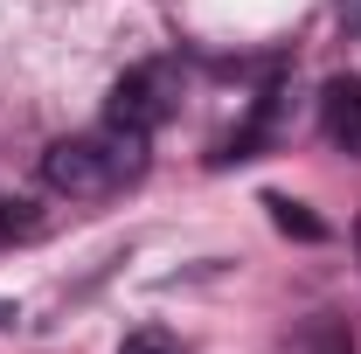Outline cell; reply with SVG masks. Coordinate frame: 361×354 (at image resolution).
<instances>
[{"instance_id": "5b68a950", "label": "cell", "mask_w": 361, "mask_h": 354, "mask_svg": "<svg viewBox=\"0 0 361 354\" xmlns=\"http://www.w3.org/2000/svg\"><path fill=\"white\" fill-rule=\"evenodd\" d=\"M264 209H271V216H278V229H292V236H306V243H319V236H326V229H319V222L306 216L299 202H285V195H271Z\"/></svg>"}, {"instance_id": "7a4b0ae2", "label": "cell", "mask_w": 361, "mask_h": 354, "mask_svg": "<svg viewBox=\"0 0 361 354\" xmlns=\"http://www.w3.org/2000/svg\"><path fill=\"white\" fill-rule=\"evenodd\" d=\"M180 104V70L167 56H153V63H133L118 84H111V104H104V126H126V133H160L167 118H174Z\"/></svg>"}, {"instance_id": "9c48e42d", "label": "cell", "mask_w": 361, "mask_h": 354, "mask_svg": "<svg viewBox=\"0 0 361 354\" xmlns=\"http://www.w3.org/2000/svg\"><path fill=\"white\" fill-rule=\"evenodd\" d=\"M0 319H14V306H7V299H0Z\"/></svg>"}, {"instance_id": "277c9868", "label": "cell", "mask_w": 361, "mask_h": 354, "mask_svg": "<svg viewBox=\"0 0 361 354\" xmlns=\"http://www.w3.org/2000/svg\"><path fill=\"white\" fill-rule=\"evenodd\" d=\"M285 354H355V334H348L334 312H313V319L285 341Z\"/></svg>"}, {"instance_id": "8992f818", "label": "cell", "mask_w": 361, "mask_h": 354, "mask_svg": "<svg viewBox=\"0 0 361 354\" xmlns=\"http://www.w3.org/2000/svg\"><path fill=\"white\" fill-rule=\"evenodd\" d=\"M118 354H188V348H180L167 326H139V334H126V348H118Z\"/></svg>"}, {"instance_id": "52a82bcc", "label": "cell", "mask_w": 361, "mask_h": 354, "mask_svg": "<svg viewBox=\"0 0 361 354\" xmlns=\"http://www.w3.org/2000/svg\"><path fill=\"white\" fill-rule=\"evenodd\" d=\"M28 229H35L28 202H0V243H7V236H28Z\"/></svg>"}, {"instance_id": "3957f363", "label": "cell", "mask_w": 361, "mask_h": 354, "mask_svg": "<svg viewBox=\"0 0 361 354\" xmlns=\"http://www.w3.org/2000/svg\"><path fill=\"white\" fill-rule=\"evenodd\" d=\"M319 126L348 160H361V77H334L319 90Z\"/></svg>"}, {"instance_id": "ba28073f", "label": "cell", "mask_w": 361, "mask_h": 354, "mask_svg": "<svg viewBox=\"0 0 361 354\" xmlns=\"http://www.w3.org/2000/svg\"><path fill=\"white\" fill-rule=\"evenodd\" d=\"M341 21H348V35H361V0H341Z\"/></svg>"}, {"instance_id": "6da1fadb", "label": "cell", "mask_w": 361, "mask_h": 354, "mask_svg": "<svg viewBox=\"0 0 361 354\" xmlns=\"http://www.w3.org/2000/svg\"><path fill=\"white\" fill-rule=\"evenodd\" d=\"M146 174V133H126V126H97V133L56 139L42 153V181L70 202H104L118 188H133Z\"/></svg>"}]
</instances>
